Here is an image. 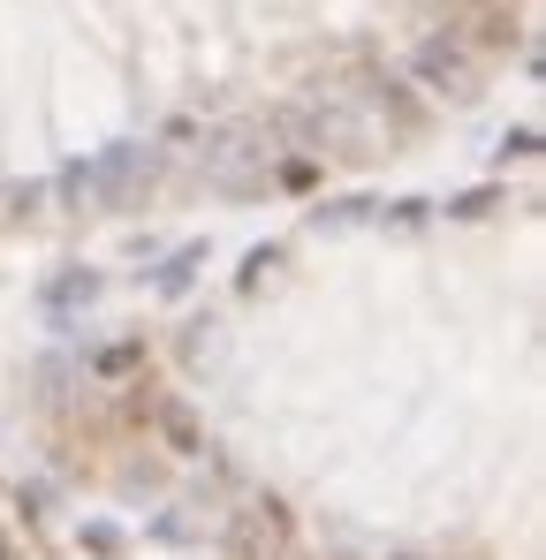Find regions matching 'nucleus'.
I'll return each mask as SVG.
<instances>
[{"mask_svg": "<svg viewBox=\"0 0 546 560\" xmlns=\"http://www.w3.org/2000/svg\"><path fill=\"white\" fill-rule=\"evenodd\" d=\"M410 76H417L433 99H471V92H478V61H471V46H463V38H448V31L417 38Z\"/></svg>", "mask_w": 546, "mask_h": 560, "instance_id": "f257e3e1", "label": "nucleus"}, {"mask_svg": "<svg viewBox=\"0 0 546 560\" xmlns=\"http://www.w3.org/2000/svg\"><path fill=\"white\" fill-rule=\"evenodd\" d=\"M228 553L235 560H281L289 553V508L281 500H258L228 523Z\"/></svg>", "mask_w": 546, "mask_h": 560, "instance_id": "f03ea898", "label": "nucleus"}, {"mask_svg": "<svg viewBox=\"0 0 546 560\" xmlns=\"http://www.w3.org/2000/svg\"><path fill=\"white\" fill-rule=\"evenodd\" d=\"M153 151L145 144H122V151H107V159H92V167H76L69 174V190H84V197H122L130 182H153Z\"/></svg>", "mask_w": 546, "mask_h": 560, "instance_id": "7ed1b4c3", "label": "nucleus"}, {"mask_svg": "<svg viewBox=\"0 0 546 560\" xmlns=\"http://www.w3.org/2000/svg\"><path fill=\"white\" fill-rule=\"evenodd\" d=\"M153 417H160V439H168L175 454H205V424L190 417L182 402H153Z\"/></svg>", "mask_w": 546, "mask_h": 560, "instance_id": "20e7f679", "label": "nucleus"}, {"mask_svg": "<svg viewBox=\"0 0 546 560\" xmlns=\"http://www.w3.org/2000/svg\"><path fill=\"white\" fill-rule=\"evenodd\" d=\"M92 372H99V379H130V372H145V341H114V349H99Z\"/></svg>", "mask_w": 546, "mask_h": 560, "instance_id": "39448f33", "label": "nucleus"}, {"mask_svg": "<svg viewBox=\"0 0 546 560\" xmlns=\"http://www.w3.org/2000/svg\"><path fill=\"white\" fill-rule=\"evenodd\" d=\"M92 295H99V273H69V280L46 288V303H61V311H69V303H92Z\"/></svg>", "mask_w": 546, "mask_h": 560, "instance_id": "423d86ee", "label": "nucleus"}, {"mask_svg": "<svg viewBox=\"0 0 546 560\" xmlns=\"http://www.w3.org/2000/svg\"><path fill=\"white\" fill-rule=\"evenodd\" d=\"M84 546H92V553H122V531H114V523H92Z\"/></svg>", "mask_w": 546, "mask_h": 560, "instance_id": "0eeeda50", "label": "nucleus"}, {"mask_svg": "<svg viewBox=\"0 0 546 560\" xmlns=\"http://www.w3.org/2000/svg\"><path fill=\"white\" fill-rule=\"evenodd\" d=\"M190 266H197V251H182L175 266H168V273H160V288H182V280H190Z\"/></svg>", "mask_w": 546, "mask_h": 560, "instance_id": "6e6552de", "label": "nucleus"}]
</instances>
